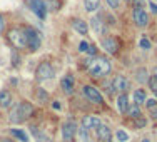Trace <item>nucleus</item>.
Here are the masks:
<instances>
[{
    "mask_svg": "<svg viewBox=\"0 0 157 142\" xmlns=\"http://www.w3.org/2000/svg\"><path fill=\"white\" fill-rule=\"evenodd\" d=\"M47 9L48 10H59L60 9V2L59 0H47Z\"/></svg>",
    "mask_w": 157,
    "mask_h": 142,
    "instance_id": "22",
    "label": "nucleus"
},
{
    "mask_svg": "<svg viewBox=\"0 0 157 142\" xmlns=\"http://www.w3.org/2000/svg\"><path fill=\"white\" fill-rule=\"evenodd\" d=\"M82 124H84V129H97V127L100 125V121L95 115H85Z\"/></svg>",
    "mask_w": 157,
    "mask_h": 142,
    "instance_id": "11",
    "label": "nucleus"
},
{
    "mask_svg": "<svg viewBox=\"0 0 157 142\" xmlns=\"http://www.w3.org/2000/svg\"><path fill=\"white\" fill-rule=\"evenodd\" d=\"M140 48H144V50H149V48H151V42H149L147 39H142V40H140Z\"/></svg>",
    "mask_w": 157,
    "mask_h": 142,
    "instance_id": "28",
    "label": "nucleus"
},
{
    "mask_svg": "<svg viewBox=\"0 0 157 142\" xmlns=\"http://www.w3.org/2000/svg\"><path fill=\"white\" fill-rule=\"evenodd\" d=\"M87 52H89V54H97V48H95V45H89V48H87Z\"/></svg>",
    "mask_w": 157,
    "mask_h": 142,
    "instance_id": "34",
    "label": "nucleus"
},
{
    "mask_svg": "<svg viewBox=\"0 0 157 142\" xmlns=\"http://www.w3.org/2000/svg\"><path fill=\"white\" fill-rule=\"evenodd\" d=\"M0 142H13V140H10V139H0Z\"/></svg>",
    "mask_w": 157,
    "mask_h": 142,
    "instance_id": "37",
    "label": "nucleus"
},
{
    "mask_svg": "<svg viewBox=\"0 0 157 142\" xmlns=\"http://www.w3.org/2000/svg\"><path fill=\"white\" fill-rule=\"evenodd\" d=\"M92 25H94V27H95V30L97 32H102V25H100V20H99V18H94V20H92Z\"/></svg>",
    "mask_w": 157,
    "mask_h": 142,
    "instance_id": "27",
    "label": "nucleus"
},
{
    "mask_svg": "<svg viewBox=\"0 0 157 142\" xmlns=\"http://www.w3.org/2000/svg\"><path fill=\"white\" fill-rule=\"evenodd\" d=\"M97 136H99V139L102 142H110V129L107 125L100 124L97 127Z\"/></svg>",
    "mask_w": 157,
    "mask_h": 142,
    "instance_id": "13",
    "label": "nucleus"
},
{
    "mask_svg": "<svg viewBox=\"0 0 157 142\" xmlns=\"http://www.w3.org/2000/svg\"><path fill=\"white\" fill-rule=\"evenodd\" d=\"M3 27H5V22H3V17L0 15V32L3 30Z\"/></svg>",
    "mask_w": 157,
    "mask_h": 142,
    "instance_id": "36",
    "label": "nucleus"
},
{
    "mask_svg": "<svg viewBox=\"0 0 157 142\" xmlns=\"http://www.w3.org/2000/svg\"><path fill=\"white\" fill-rule=\"evenodd\" d=\"M102 45H104V48H105L109 54H115L117 52V48H119V44H117V40L115 39H104L102 40Z\"/></svg>",
    "mask_w": 157,
    "mask_h": 142,
    "instance_id": "12",
    "label": "nucleus"
},
{
    "mask_svg": "<svg viewBox=\"0 0 157 142\" xmlns=\"http://www.w3.org/2000/svg\"><path fill=\"white\" fill-rule=\"evenodd\" d=\"M134 100H136L137 106H140V104H145V100H147V97H145V92L142 90V89H137V90L134 92Z\"/></svg>",
    "mask_w": 157,
    "mask_h": 142,
    "instance_id": "19",
    "label": "nucleus"
},
{
    "mask_svg": "<svg viewBox=\"0 0 157 142\" xmlns=\"http://www.w3.org/2000/svg\"><path fill=\"white\" fill-rule=\"evenodd\" d=\"M117 139L121 140V142H125L127 139H129V136H127L124 130H117Z\"/></svg>",
    "mask_w": 157,
    "mask_h": 142,
    "instance_id": "25",
    "label": "nucleus"
},
{
    "mask_svg": "<svg viewBox=\"0 0 157 142\" xmlns=\"http://www.w3.org/2000/svg\"><path fill=\"white\" fill-rule=\"evenodd\" d=\"M85 69L89 70V74L94 77H104L110 72V62L104 57H94L84 60Z\"/></svg>",
    "mask_w": 157,
    "mask_h": 142,
    "instance_id": "1",
    "label": "nucleus"
},
{
    "mask_svg": "<svg viewBox=\"0 0 157 142\" xmlns=\"http://www.w3.org/2000/svg\"><path fill=\"white\" fill-rule=\"evenodd\" d=\"M84 92H85V95H87V99L90 100V102H95V104H102V102H104L100 92L97 90L95 87H92V85H85V87H84Z\"/></svg>",
    "mask_w": 157,
    "mask_h": 142,
    "instance_id": "6",
    "label": "nucleus"
},
{
    "mask_svg": "<svg viewBox=\"0 0 157 142\" xmlns=\"http://www.w3.org/2000/svg\"><path fill=\"white\" fill-rule=\"evenodd\" d=\"M142 142H151V140H147V139H144V140H142Z\"/></svg>",
    "mask_w": 157,
    "mask_h": 142,
    "instance_id": "39",
    "label": "nucleus"
},
{
    "mask_svg": "<svg viewBox=\"0 0 157 142\" xmlns=\"http://www.w3.org/2000/svg\"><path fill=\"white\" fill-rule=\"evenodd\" d=\"M132 5L134 9H142V7H145V0H132Z\"/></svg>",
    "mask_w": 157,
    "mask_h": 142,
    "instance_id": "26",
    "label": "nucleus"
},
{
    "mask_svg": "<svg viewBox=\"0 0 157 142\" xmlns=\"http://www.w3.org/2000/svg\"><path fill=\"white\" fill-rule=\"evenodd\" d=\"M9 40L12 42V45L15 48H24L27 45V40H25V33L20 29H12L9 32Z\"/></svg>",
    "mask_w": 157,
    "mask_h": 142,
    "instance_id": "2",
    "label": "nucleus"
},
{
    "mask_svg": "<svg viewBox=\"0 0 157 142\" xmlns=\"http://www.w3.org/2000/svg\"><path fill=\"white\" fill-rule=\"evenodd\" d=\"M24 33H25V40H27V47L30 50H37L40 47V39H39V33H37L33 29L27 27L24 29Z\"/></svg>",
    "mask_w": 157,
    "mask_h": 142,
    "instance_id": "3",
    "label": "nucleus"
},
{
    "mask_svg": "<svg viewBox=\"0 0 157 142\" xmlns=\"http://www.w3.org/2000/svg\"><path fill=\"white\" fill-rule=\"evenodd\" d=\"M87 48H89L87 42H80V44H78V50H80V52H87Z\"/></svg>",
    "mask_w": 157,
    "mask_h": 142,
    "instance_id": "31",
    "label": "nucleus"
},
{
    "mask_svg": "<svg viewBox=\"0 0 157 142\" xmlns=\"http://www.w3.org/2000/svg\"><path fill=\"white\" fill-rule=\"evenodd\" d=\"M149 3H151V9H152V12H154V13H157V3H155V2H149Z\"/></svg>",
    "mask_w": 157,
    "mask_h": 142,
    "instance_id": "35",
    "label": "nucleus"
},
{
    "mask_svg": "<svg viewBox=\"0 0 157 142\" xmlns=\"http://www.w3.org/2000/svg\"><path fill=\"white\" fill-rule=\"evenodd\" d=\"M145 104H147V107H149V109H155V100L154 99H152V100H147V102H145Z\"/></svg>",
    "mask_w": 157,
    "mask_h": 142,
    "instance_id": "33",
    "label": "nucleus"
},
{
    "mask_svg": "<svg viewBox=\"0 0 157 142\" xmlns=\"http://www.w3.org/2000/svg\"><path fill=\"white\" fill-rule=\"evenodd\" d=\"M117 107L121 114H127V109H129V99H127L125 94H121L117 99Z\"/></svg>",
    "mask_w": 157,
    "mask_h": 142,
    "instance_id": "15",
    "label": "nucleus"
},
{
    "mask_svg": "<svg viewBox=\"0 0 157 142\" xmlns=\"http://www.w3.org/2000/svg\"><path fill=\"white\" fill-rule=\"evenodd\" d=\"M37 99H39V102H47V99H48L47 92L44 90V89H39V90H37Z\"/></svg>",
    "mask_w": 157,
    "mask_h": 142,
    "instance_id": "23",
    "label": "nucleus"
},
{
    "mask_svg": "<svg viewBox=\"0 0 157 142\" xmlns=\"http://www.w3.org/2000/svg\"><path fill=\"white\" fill-rule=\"evenodd\" d=\"M17 110H18V114H20L22 121L27 119V117H30V115L33 114V107L29 102H20V106L17 107Z\"/></svg>",
    "mask_w": 157,
    "mask_h": 142,
    "instance_id": "10",
    "label": "nucleus"
},
{
    "mask_svg": "<svg viewBox=\"0 0 157 142\" xmlns=\"http://www.w3.org/2000/svg\"><path fill=\"white\" fill-rule=\"evenodd\" d=\"M145 124H147V122H145V119H140V117L136 119V127H137V129H140V127H145Z\"/></svg>",
    "mask_w": 157,
    "mask_h": 142,
    "instance_id": "29",
    "label": "nucleus"
},
{
    "mask_svg": "<svg viewBox=\"0 0 157 142\" xmlns=\"http://www.w3.org/2000/svg\"><path fill=\"white\" fill-rule=\"evenodd\" d=\"M62 89L67 92V94H70V92H72V89H74V79L70 75H65L62 79Z\"/></svg>",
    "mask_w": 157,
    "mask_h": 142,
    "instance_id": "17",
    "label": "nucleus"
},
{
    "mask_svg": "<svg viewBox=\"0 0 157 142\" xmlns=\"http://www.w3.org/2000/svg\"><path fill=\"white\" fill-rule=\"evenodd\" d=\"M107 3H109V5L112 7V9H119V0H107Z\"/></svg>",
    "mask_w": 157,
    "mask_h": 142,
    "instance_id": "32",
    "label": "nucleus"
},
{
    "mask_svg": "<svg viewBox=\"0 0 157 142\" xmlns=\"http://www.w3.org/2000/svg\"><path fill=\"white\" fill-rule=\"evenodd\" d=\"M149 87H151V90L157 94V75H152L151 79H149Z\"/></svg>",
    "mask_w": 157,
    "mask_h": 142,
    "instance_id": "24",
    "label": "nucleus"
},
{
    "mask_svg": "<svg viewBox=\"0 0 157 142\" xmlns=\"http://www.w3.org/2000/svg\"><path fill=\"white\" fill-rule=\"evenodd\" d=\"M75 132H77V125L74 124V122H67V124H63L62 136H63V140L65 142H72L74 137H75Z\"/></svg>",
    "mask_w": 157,
    "mask_h": 142,
    "instance_id": "5",
    "label": "nucleus"
},
{
    "mask_svg": "<svg viewBox=\"0 0 157 142\" xmlns=\"http://www.w3.org/2000/svg\"><path fill=\"white\" fill-rule=\"evenodd\" d=\"M112 87H114L115 90L127 92L130 89V82H129V79H125L124 75H117L114 80H112Z\"/></svg>",
    "mask_w": 157,
    "mask_h": 142,
    "instance_id": "8",
    "label": "nucleus"
},
{
    "mask_svg": "<svg viewBox=\"0 0 157 142\" xmlns=\"http://www.w3.org/2000/svg\"><path fill=\"white\" fill-rule=\"evenodd\" d=\"M29 5H30L32 12L35 13V15H39L40 18H45L47 7H45V3H44L42 0H30V2H29Z\"/></svg>",
    "mask_w": 157,
    "mask_h": 142,
    "instance_id": "7",
    "label": "nucleus"
},
{
    "mask_svg": "<svg viewBox=\"0 0 157 142\" xmlns=\"http://www.w3.org/2000/svg\"><path fill=\"white\" fill-rule=\"evenodd\" d=\"M154 74H155V75H157V67H155V69H154Z\"/></svg>",
    "mask_w": 157,
    "mask_h": 142,
    "instance_id": "38",
    "label": "nucleus"
},
{
    "mask_svg": "<svg viewBox=\"0 0 157 142\" xmlns=\"http://www.w3.org/2000/svg\"><path fill=\"white\" fill-rule=\"evenodd\" d=\"M132 15H134V22H136L139 27H145V25L149 24V15L145 13V10H142V9H134Z\"/></svg>",
    "mask_w": 157,
    "mask_h": 142,
    "instance_id": "9",
    "label": "nucleus"
},
{
    "mask_svg": "<svg viewBox=\"0 0 157 142\" xmlns=\"http://www.w3.org/2000/svg\"><path fill=\"white\" fill-rule=\"evenodd\" d=\"M54 77V69L48 62H44L39 65L37 69V79L39 80H47V79H52Z\"/></svg>",
    "mask_w": 157,
    "mask_h": 142,
    "instance_id": "4",
    "label": "nucleus"
},
{
    "mask_svg": "<svg viewBox=\"0 0 157 142\" xmlns=\"http://www.w3.org/2000/svg\"><path fill=\"white\" fill-rule=\"evenodd\" d=\"M99 3H100V0H84V7L87 12H95L99 9Z\"/></svg>",
    "mask_w": 157,
    "mask_h": 142,
    "instance_id": "18",
    "label": "nucleus"
},
{
    "mask_svg": "<svg viewBox=\"0 0 157 142\" xmlns=\"http://www.w3.org/2000/svg\"><path fill=\"white\" fill-rule=\"evenodd\" d=\"M37 142H50V139H48L47 136H42V134H39V136H35Z\"/></svg>",
    "mask_w": 157,
    "mask_h": 142,
    "instance_id": "30",
    "label": "nucleus"
},
{
    "mask_svg": "<svg viewBox=\"0 0 157 142\" xmlns=\"http://www.w3.org/2000/svg\"><path fill=\"white\" fill-rule=\"evenodd\" d=\"M12 136H15L17 139H18V140H22V142H29L27 134L22 132V130H18V129H12Z\"/></svg>",
    "mask_w": 157,
    "mask_h": 142,
    "instance_id": "21",
    "label": "nucleus"
},
{
    "mask_svg": "<svg viewBox=\"0 0 157 142\" xmlns=\"http://www.w3.org/2000/svg\"><path fill=\"white\" fill-rule=\"evenodd\" d=\"M12 106V94L9 90H0V107L7 109Z\"/></svg>",
    "mask_w": 157,
    "mask_h": 142,
    "instance_id": "14",
    "label": "nucleus"
},
{
    "mask_svg": "<svg viewBox=\"0 0 157 142\" xmlns=\"http://www.w3.org/2000/svg\"><path fill=\"white\" fill-rule=\"evenodd\" d=\"M74 29L80 33V35H85V33L89 32V27H87V24H85L84 20H80V18H77V20H74Z\"/></svg>",
    "mask_w": 157,
    "mask_h": 142,
    "instance_id": "16",
    "label": "nucleus"
},
{
    "mask_svg": "<svg viewBox=\"0 0 157 142\" xmlns=\"http://www.w3.org/2000/svg\"><path fill=\"white\" fill-rule=\"evenodd\" d=\"M127 112L130 114V117H132V119H137V117H140V109H139V106H137V104H134V106H130L129 109H127Z\"/></svg>",
    "mask_w": 157,
    "mask_h": 142,
    "instance_id": "20",
    "label": "nucleus"
}]
</instances>
